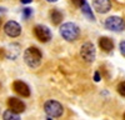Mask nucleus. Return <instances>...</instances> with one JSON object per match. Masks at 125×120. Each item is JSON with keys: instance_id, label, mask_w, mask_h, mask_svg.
<instances>
[{"instance_id": "nucleus-11", "label": "nucleus", "mask_w": 125, "mask_h": 120, "mask_svg": "<svg viewBox=\"0 0 125 120\" xmlns=\"http://www.w3.org/2000/svg\"><path fill=\"white\" fill-rule=\"evenodd\" d=\"M99 46L100 49L103 50V51H105V53H110L111 50L114 49V43H113V40L108 36H101L99 39Z\"/></svg>"}, {"instance_id": "nucleus-3", "label": "nucleus", "mask_w": 125, "mask_h": 120, "mask_svg": "<svg viewBox=\"0 0 125 120\" xmlns=\"http://www.w3.org/2000/svg\"><path fill=\"white\" fill-rule=\"evenodd\" d=\"M44 111L49 119H55V118H60L62 115L64 108L56 100H48L44 104Z\"/></svg>"}, {"instance_id": "nucleus-18", "label": "nucleus", "mask_w": 125, "mask_h": 120, "mask_svg": "<svg viewBox=\"0 0 125 120\" xmlns=\"http://www.w3.org/2000/svg\"><path fill=\"white\" fill-rule=\"evenodd\" d=\"M83 1H84V0H71V3L74 4L75 6H80L83 4Z\"/></svg>"}, {"instance_id": "nucleus-21", "label": "nucleus", "mask_w": 125, "mask_h": 120, "mask_svg": "<svg viewBox=\"0 0 125 120\" xmlns=\"http://www.w3.org/2000/svg\"><path fill=\"white\" fill-rule=\"evenodd\" d=\"M48 3H55V1H58V0H46Z\"/></svg>"}, {"instance_id": "nucleus-13", "label": "nucleus", "mask_w": 125, "mask_h": 120, "mask_svg": "<svg viewBox=\"0 0 125 120\" xmlns=\"http://www.w3.org/2000/svg\"><path fill=\"white\" fill-rule=\"evenodd\" d=\"M50 20L54 25H59L62 21V14L59 11L58 9H53L50 11Z\"/></svg>"}, {"instance_id": "nucleus-9", "label": "nucleus", "mask_w": 125, "mask_h": 120, "mask_svg": "<svg viewBox=\"0 0 125 120\" xmlns=\"http://www.w3.org/2000/svg\"><path fill=\"white\" fill-rule=\"evenodd\" d=\"M93 8L100 14H105L111 9L110 0H93Z\"/></svg>"}, {"instance_id": "nucleus-22", "label": "nucleus", "mask_w": 125, "mask_h": 120, "mask_svg": "<svg viewBox=\"0 0 125 120\" xmlns=\"http://www.w3.org/2000/svg\"><path fill=\"white\" fill-rule=\"evenodd\" d=\"M0 25H1V19H0Z\"/></svg>"}, {"instance_id": "nucleus-1", "label": "nucleus", "mask_w": 125, "mask_h": 120, "mask_svg": "<svg viewBox=\"0 0 125 120\" xmlns=\"http://www.w3.org/2000/svg\"><path fill=\"white\" fill-rule=\"evenodd\" d=\"M41 58H43V54L36 46H30L24 51V61L31 69H35L40 65Z\"/></svg>"}, {"instance_id": "nucleus-4", "label": "nucleus", "mask_w": 125, "mask_h": 120, "mask_svg": "<svg viewBox=\"0 0 125 120\" xmlns=\"http://www.w3.org/2000/svg\"><path fill=\"white\" fill-rule=\"evenodd\" d=\"M80 55L86 63H93L96 56V50L93 43H85L80 48Z\"/></svg>"}, {"instance_id": "nucleus-16", "label": "nucleus", "mask_w": 125, "mask_h": 120, "mask_svg": "<svg viewBox=\"0 0 125 120\" xmlns=\"http://www.w3.org/2000/svg\"><path fill=\"white\" fill-rule=\"evenodd\" d=\"M118 93H119L121 96H125V81H121V83L118 85Z\"/></svg>"}, {"instance_id": "nucleus-2", "label": "nucleus", "mask_w": 125, "mask_h": 120, "mask_svg": "<svg viewBox=\"0 0 125 120\" xmlns=\"http://www.w3.org/2000/svg\"><path fill=\"white\" fill-rule=\"evenodd\" d=\"M60 35L66 41H74L80 35V29L74 23H65L60 26Z\"/></svg>"}, {"instance_id": "nucleus-12", "label": "nucleus", "mask_w": 125, "mask_h": 120, "mask_svg": "<svg viewBox=\"0 0 125 120\" xmlns=\"http://www.w3.org/2000/svg\"><path fill=\"white\" fill-rule=\"evenodd\" d=\"M79 8H80V10L83 11V14H84L89 20H93V21L95 20V16H94V14H93V9L90 8V5L88 4L86 0H84V1H83V4H81Z\"/></svg>"}, {"instance_id": "nucleus-7", "label": "nucleus", "mask_w": 125, "mask_h": 120, "mask_svg": "<svg viewBox=\"0 0 125 120\" xmlns=\"http://www.w3.org/2000/svg\"><path fill=\"white\" fill-rule=\"evenodd\" d=\"M4 31L10 38H16L21 34V26H20L19 23L14 21V20H10L4 25Z\"/></svg>"}, {"instance_id": "nucleus-15", "label": "nucleus", "mask_w": 125, "mask_h": 120, "mask_svg": "<svg viewBox=\"0 0 125 120\" xmlns=\"http://www.w3.org/2000/svg\"><path fill=\"white\" fill-rule=\"evenodd\" d=\"M31 14H33V10H31L30 8L23 9V18H24V19H29V18L31 16Z\"/></svg>"}, {"instance_id": "nucleus-8", "label": "nucleus", "mask_w": 125, "mask_h": 120, "mask_svg": "<svg viewBox=\"0 0 125 120\" xmlns=\"http://www.w3.org/2000/svg\"><path fill=\"white\" fill-rule=\"evenodd\" d=\"M8 106H9V109L11 110V111H14L16 114L24 113V110H25V104L20 99L14 98V96L8 99Z\"/></svg>"}, {"instance_id": "nucleus-10", "label": "nucleus", "mask_w": 125, "mask_h": 120, "mask_svg": "<svg viewBox=\"0 0 125 120\" xmlns=\"http://www.w3.org/2000/svg\"><path fill=\"white\" fill-rule=\"evenodd\" d=\"M13 89L15 90L19 95H21V96H24V98L30 96V89H29V86H28L24 81H20V80H18V81H14Z\"/></svg>"}, {"instance_id": "nucleus-6", "label": "nucleus", "mask_w": 125, "mask_h": 120, "mask_svg": "<svg viewBox=\"0 0 125 120\" xmlns=\"http://www.w3.org/2000/svg\"><path fill=\"white\" fill-rule=\"evenodd\" d=\"M34 34H35L36 39L41 43H48L51 39V31L45 25H36L34 28Z\"/></svg>"}, {"instance_id": "nucleus-17", "label": "nucleus", "mask_w": 125, "mask_h": 120, "mask_svg": "<svg viewBox=\"0 0 125 120\" xmlns=\"http://www.w3.org/2000/svg\"><path fill=\"white\" fill-rule=\"evenodd\" d=\"M119 48H120V53L125 56V40H124V41H121L120 43V45H119Z\"/></svg>"}, {"instance_id": "nucleus-23", "label": "nucleus", "mask_w": 125, "mask_h": 120, "mask_svg": "<svg viewBox=\"0 0 125 120\" xmlns=\"http://www.w3.org/2000/svg\"><path fill=\"white\" fill-rule=\"evenodd\" d=\"M124 119H125V114H124Z\"/></svg>"}, {"instance_id": "nucleus-5", "label": "nucleus", "mask_w": 125, "mask_h": 120, "mask_svg": "<svg viewBox=\"0 0 125 120\" xmlns=\"http://www.w3.org/2000/svg\"><path fill=\"white\" fill-rule=\"evenodd\" d=\"M105 28L111 31H123L125 29V21L120 16H110L105 20Z\"/></svg>"}, {"instance_id": "nucleus-19", "label": "nucleus", "mask_w": 125, "mask_h": 120, "mask_svg": "<svg viewBox=\"0 0 125 120\" xmlns=\"http://www.w3.org/2000/svg\"><path fill=\"white\" fill-rule=\"evenodd\" d=\"M100 74H99V71H95V74H94V80H95V81L98 83V81H100Z\"/></svg>"}, {"instance_id": "nucleus-14", "label": "nucleus", "mask_w": 125, "mask_h": 120, "mask_svg": "<svg viewBox=\"0 0 125 120\" xmlns=\"http://www.w3.org/2000/svg\"><path fill=\"white\" fill-rule=\"evenodd\" d=\"M3 116H4V119H6V120H19V119H20L19 114H16V113L11 111L10 109H9V110H6V111H4Z\"/></svg>"}, {"instance_id": "nucleus-20", "label": "nucleus", "mask_w": 125, "mask_h": 120, "mask_svg": "<svg viewBox=\"0 0 125 120\" xmlns=\"http://www.w3.org/2000/svg\"><path fill=\"white\" fill-rule=\"evenodd\" d=\"M20 1H21L23 4H30L31 1H33V0H20Z\"/></svg>"}]
</instances>
